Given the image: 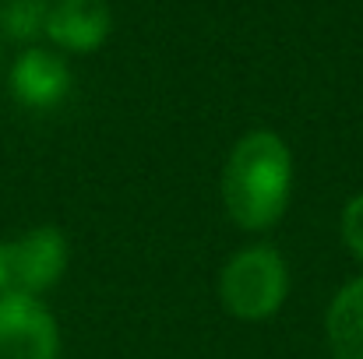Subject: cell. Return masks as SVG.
Segmentation results:
<instances>
[{
    "label": "cell",
    "mask_w": 363,
    "mask_h": 359,
    "mask_svg": "<svg viewBox=\"0 0 363 359\" xmlns=\"http://www.w3.org/2000/svg\"><path fill=\"white\" fill-rule=\"evenodd\" d=\"M293 190V159L279 134L254 130L237 141L223 169V201L243 229H268L282 219Z\"/></svg>",
    "instance_id": "6da1fadb"
},
{
    "label": "cell",
    "mask_w": 363,
    "mask_h": 359,
    "mask_svg": "<svg viewBox=\"0 0 363 359\" xmlns=\"http://www.w3.org/2000/svg\"><path fill=\"white\" fill-rule=\"evenodd\" d=\"M286 264L272 246H250L240 250L219 278V296L226 310L240 321H264L272 317L286 300Z\"/></svg>",
    "instance_id": "7a4b0ae2"
},
{
    "label": "cell",
    "mask_w": 363,
    "mask_h": 359,
    "mask_svg": "<svg viewBox=\"0 0 363 359\" xmlns=\"http://www.w3.org/2000/svg\"><path fill=\"white\" fill-rule=\"evenodd\" d=\"M67 268V239L57 229H32L0 243V296H39Z\"/></svg>",
    "instance_id": "3957f363"
},
{
    "label": "cell",
    "mask_w": 363,
    "mask_h": 359,
    "mask_svg": "<svg viewBox=\"0 0 363 359\" xmlns=\"http://www.w3.org/2000/svg\"><path fill=\"white\" fill-rule=\"evenodd\" d=\"M0 359H60L57 321L35 296H0Z\"/></svg>",
    "instance_id": "277c9868"
},
{
    "label": "cell",
    "mask_w": 363,
    "mask_h": 359,
    "mask_svg": "<svg viewBox=\"0 0 363 359\" xmlns=\"http://www.w3.org/2000/svg\"><path fill=\"white\" fill-rule=\"evenodd\" d=\"M11 92L28 110H53L71 92V71L50 50H25L11 71Z\"/></svg>",
    "instance_id": "5b68a950"
},
{
    "label": "cell",
    "mask_w": 363,
    "mask_h": 359,
    "mask_svg": "<svg viewBox=\"0 0 363 359\" xmlns=\"http://www.w3.org/2000/svg\"><path fill=\"white\" fill-rule=\"evenodd\" d=\"M46 35L64 50L89 53L110 35V7L103 0H53Z\"/></svg>",
    "instance_id": "8992f818"
},
{
    "label": "cell",
    "mask_w": 363,
    "mask_h": 359,
    "mask_svg": "<svg viewBox=\"0 0 363 359\" xmlns=\"http://www.w3.org/2000/svg\"><path fill=\"white\" fill-rule=\"evenodd\" d=\"M325 331L335 359H363V278L350 282L332 300Z\"/></svg>",
    "instance_id": "52a82bcc"
},
{
    "label": "cell",
    "mask_w": 363,
    "mask_h": 359,
    "mask_svg": "<svg viewBox=\"0 0 363 359\" xmlns=\"http://www.w3.org/2000/svg\"><path fill=\"white\" fill-rule=\"evenodd\" d=\"M53 0H0V28L4 35L28 42L39 32H46V18H50Z\"/></svg>",
    "instance_id": "ba28073f"
},
{
    "label": "cell",
    "mask_w": 363,
    "mask_h": 359,
    "mask_svg": "<svg viewBox=\"0 0 363 359\" xmlns=\"http://www.w3.org/2000/svg\"><path fill=\"white\" fill-rule=\"evenodd\" d=\"M342 239L353 250V257L363 261V194H357L342 212Z\"/></svg>",
    "instance_id": "9c48e42d"
}]
</instances>
